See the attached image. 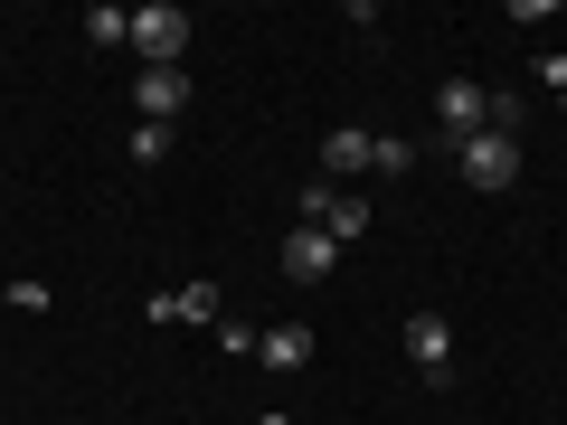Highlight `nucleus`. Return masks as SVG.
Listing matches in <instances>:
<instances>
[{"mask_svg": "<svg viewBox=\"0 0 567 425\" xmlns=\"http://www.w3.org/2000/svg\"><path fill=\"white\" fill-rule=\"evenodd\" d=\"M322 170H331V180H341V170H379V133H360V123L322 133Z\"/></svg>", "mask_w": 567, "mask_h": 425, "instance_id": "0eeeda50", "label": "nucleus"}, {"mask_svg": "<svg viewBox=\"0 0 567 425\" xmlns=\"http://www.w3.org/2000/svg\"><path fill=\"white\" fill-rule=\"evenodd\" d=\"M331 265H341V246H331L322 227H293V237H284V274H293V283H322Z\"/></svg>", "mask_w": 567, "mask_h": 425, "instance_id": "423d86ee", "label": "nucleus"}, {"mask_svg": "<svg viewBox=\"0 0 567 425\" xmlns=\"http://www.w3.org/2000/svg\"><path fill=\"white\" fill-rule=\"evenodd\" d=\"M435 123H445L454 142L492 133V95H483V85H473V76H445V85H435Z\"/></svg>", "mask_w": 567, "mask_h": 425, "instance_id": "7ed1b4c3", "label": "nucleus"}, {"mask_svg": "<svg viewBox=\"0 0 567 425\" xmlns=\"http://www.w3.org/2000/svg\"><path fill=\"white\" fill-rule=\"evenodd\" d=\"M133 58L142 66H181L189 58V10L181 0H142L133 10Z\"/></svg>", "mask_w": 567, "mask_h": 425, "instance_id": "f257e3e1", "label": "nucleus"}, {"mask_svg": "<svg viewBox=\"0 0 567 425\" xmlns=\"http://www.w3.org/2000/svg\"><path fill=\"white\" fill-rule=\"evenodd\" d=\"M171 162V123H133V170H162Z\"/></svg>", "mask_w": 567, "mask_h": 425, "instance_id": "9d476101", "label": "nucleus"}, {"mask_svg": "<svg viewBox=\"0 0 567 425\" xmlns=\"http://www.w3.org/2000/svg\"><path fill=\"white\" fill-rule=\"evenodd\" d=\"M48 303H58L48 283H0V312H48Z\"/></svg>", "mask_w": 567, "mask_h": 425, "instance_id": "9b49d317", "label": "nucleus"}, {"mask_svg": "<svg viewBox=\"0 0 567 425\" xmlns=\"http://www.w3.org/2000/svg\"><path fill=\"white\" fill-rule=\"evenodd\" d=\"M454 170H464L473 189H511L520 180V142L511 133H473V142H454Z\"/></svg>", "mask_w": 567, "mask_h": 425, "instance_id": "f03ea898", "label": "nucleus"}, {"mask_svg": "<svg viewBox=\"0 0 567 425\" xmlns=\"http://www.w3.org/2000/svg\"><path fill=\"white\" fill-rule=\"evenodd\" d=\"M181 104H189V76H181V66H142V76H133V123H171Z\"/></svg>", "mask_w": 567, "mask_h": 425, "instance_id": "20e7f679", "label": "nucleus"}, {"mask_svg": "<svg viewBox=\"0 0 567 425\" xmlns=\"http://www.w3.org/2000/svg\"><path fill=\"white\" fill-rule=\"evenodd\" d=\"M539 85H548V95L567 104V48H548V58H539Z\"/></svg>", "mask_w": 567, "mask_h": 425, "instance_id": "f8f14e48", "label": "nucleus"}, {"mask_svg": "<svg viewBox=\"0 0 567 425\" xmlns=\"http://www.w3.org/2000/svg\"><path fill=\"white\" fill-rule=\"evenodd\" d=\"M406 360H416L425 379H454V322H435V312H416V322H406Z\"/></svg>", "mask_w": 567, "mask_h": 425, "instance_id": "39448f33", "label": "nucleus"}, {"mask_svg": "<svg viewBox=\"0 0 567 425\" xmlns=\"http://www.w3.org/2000/svg\"><path fill=\"white\" fill-rule=\"evenodd\" d=\"M85 39H95V48H133V10L95 0V10H85Z\"/></svg>", "mask_w": 567, "mask_h": 425, "instance_id": "1a4fd4ad", "label": "nucleus"}, {"mask_svg": "<svg viewBox=\"0 0 567 425\" xmlns=\"http://www.w3.org/2000/svg\"><path fill=\"white\" fill-rule=\"evenodd\" d=\"M256 360H265V369H303V360H312V331H303V322L256 331Z\"/></svg>", "mask_w": 567, "mask_h": 425, "instance_id": "6e6552de", "label": "nucleus"}]
</instances>
